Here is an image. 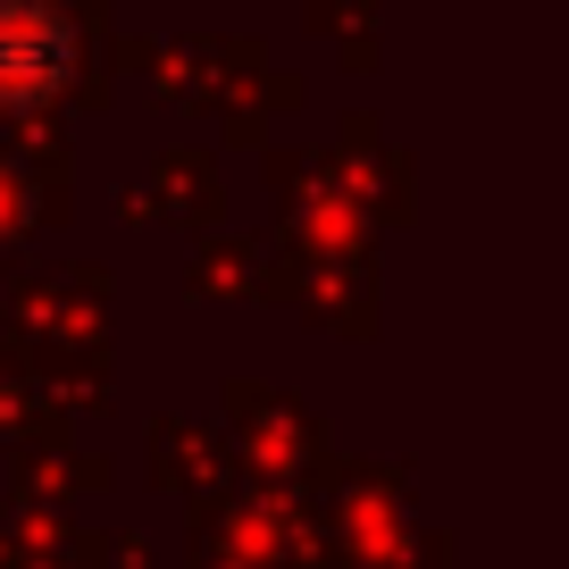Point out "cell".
<instances>
[{"mask_svg":"<svg viewBox=\"0 0 569 569\" xmlns=\"http://www.w3.org/2000/svg\"><path fill=\"white\" fill-rule=\"evenodd\" d=\"M76 76V18L59 0H0V109H42Z\"/></svg>","mask_w":569,"mask_h":569,"instance_id":"cell-1","label":"cell"}]
</instances>
